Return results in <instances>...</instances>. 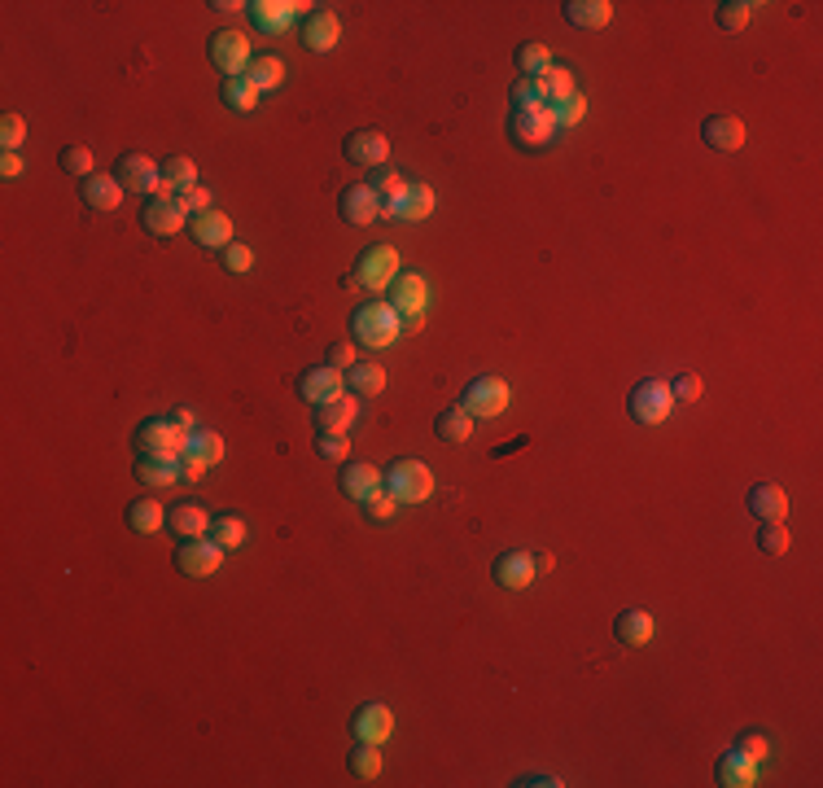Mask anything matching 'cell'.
I'll return each mask as SVG.
<instances>
[{"mask_svg": "<svg viewBox=\"0 0 823 788\" xmlns=\"http://www.w3.org/2000/svg\"><path fill=\"white\" fill-rule=\"evenodd\" d=\"M381 486L394 495V504H425L434 495V473L421 460H394L381 473Z\"/></svg>", "mask_w": 823, "mask_h": 788, "instance_id": "obj_1", "label": "cell"}, {"mask_svg": "<svg viewBox=\"0 0 823 788\" xmlns=\"http://www.w3.org/2000/svg\"><path fill=\"white\" fill-rule=\"evenodd\" d=\"M399 329H403V320L394 316V307H390V303H364V307H355V316H351L355 342L373 346V351L390 346L394 338H399Z\"/></svg>", "mask_w": 823, "mask_h": 788, "instance_id": "obj_2", "label": "cell"}, {"mask_svg": "<svg viewBox=\"0 0 823 788\" xmlns=\"http://www.w3.org/2000/svg\"><path fill=\"white\" fill-rule=\"evenodd\" d=\"M394 276H399V250H394V246H368V250L355 259V268H351V276H346V285L390 289Z\"/></svg>", "mask_w": 823, "mask_h": 788, "instance_id": "obj_3", "label": "cell"}, {"mask_svg": "<svg viewBox=\"0 0 823 788\" xmlns=\"http://www.w3.org/2000/svg\"><path fill=\"white\" fill-rule=\"evenodd\" d=\"M508 399H513V390H508L504 377H473L465 394H460V408H465L473 421H491V416H500L508 408Z\"/></svg>", "mask_w": 823, "mask_h": 788, "instance_id": "obj_4", "label": "cell"}, {"mask_svg": "<svg viewBox=\"0 0 823 788\" xmlns=\"http://www.w3.org/2000/svg\"><path fill=\"white\" fill-rule=\"evenodd\" d=\"M425 303H430V285H425V276H394V285H390V307H394V316L403 320V329H421V311Z\"/></svg>", "mask_w": 823, "mask_h": 788, "instance_id": "obj_5", "label": "cell"}, {"mask_svg": "<svg viewBox=\"0 0 823 788\" xmlns=\"http://www.w3.org/2000/svg\"><path fill=\"white\" fill-rule=\"evenodd\" d=\"M627 408H631V416H635L640 425H662L666 416H670V408H675V394H670L666 381L648 377V381H640V386L631 390Z\"/></svg>", "mask_w": 823, "mask_h": 788, "instance_id": "obj_6", "label": "cell"}, {"mask_svg": "<svg viewBox=\"0 0 823 788\" xmlns=\"http://www.w3.org/2000/svg\"><path fill=\"white\" fill-rule=\"evenodd\" d=\"M184 438L189 430H180L171 416H149L136 425V451H154V456H184Z\"/></svg>", "mask_w": 823, "mask_h": 788, "instance_id": "obj_7", "label": "cell"}, {"mask_svg": "<svg viewBox=\"0 0 823 788\" xmlns=\"http://www.w3.org/2000/svg\"><path fill=\"white\" fill-rule=\"evenodd\" d=\"M206 53H211L215 71H224L228 79H241L250 71L254 53H250V40L241 36V31H215L211 44H206Z\"/></svg>", "mask_w": 823, "mask_h": 788, "instance_id": "obj_8", "label": "cell"}, {"mask_svg": "<svg viewBox=\"0 0 823 788\" xmlns=\"http://www.w3.org/2000/svg\"><path fill=\"white\" fill-rule=\"evenodd\" d=\"M141 224H145V233H149V237H176L180 228L189 224V215H184L180 197L154 193V197H149V202L141 206Z\"/></svg>", "mask_w": 823, "mask_h": 788, "instance_id": "obj_9", "label": "cell"}, {"mask_svg": "<svg viewBox=\"0 0 823 788\" xmlns=\"http://www.w3.org/2000/svg\"><path fill=\"white\" fill-rule=\"evenodd\" d=\"M219 561H224V548H219L211 535L180 539V548H176V570L189 574V578H211L219 570Z\"/></svg>", "mask_w": 823, "mask_h": 788, "instance_id": "obj_10", "label": "cell"}, {"mask_svg": "<svg viewBox=\"0 0 823 788\" xmlns=\"http://www.w3.org/2000/svg\"><path fill=\"white\" fill-rule=\"evenodd\" d=\"M114 180L123 184V189L132 193H162V167L154 158L145 154H119V162H114Z\"/></svg>", "mask_w": 823, "mask_h": 788, "instance_id": "obj_11", "label": "cell"}, {"mask_svg": "<svg viewBox=\"0 0 823 788\" xmlns=\"http://www.w3.org/2000/svg\"><path fill=\"white\" fill-rule=\"evenodd\" d=\"M430 215H434V189L421 180H412L403 197L381 206V219H399V224H416V219H430Z\"/></svg>", "mask_w": 823, "mask_h": 788, "instance_id": "obj_12", "label": "cell"}, {"mask_svg": "<svg viewBox=\"0 0 823 788\" xmlns=\"http://www.w3.org/2000/svg\"><path fill=\"white\" fill-rule=\"evenodd\" d=\"M342 154L346 162H355V167H386V158H390V141H386V132H377V127H364V132H351L342 141Z\"/></svg>", "mask_w": 823, "mask_h": 788, "instance_id": "obj_13", "label": "cell"}, {"mask_svg": "<svg viewBox=\"0 0 823 788\" xmlns=\"http://www.w3.org/2000/svg\"><path fill=\"white\" fill-rule=\"evenodd\" d=\"M298 394L311 403V408H320V403H333L346 394V381H342V368L333 364H320V368H307L303 377H298Z\"/></svg>", "mask_w": 823, "mask_h": 788, "instance_id": "obj_14", "label": "cell"}, {"mask_svg": "<svg viewBox=\"0 0 823 788\" xmlns=\"http://www.w3.org/2000/svg\"><path fill=\"white\" fill-rule=\"evenodd\" d=\"M552 132H556V119H552L548 106L513 110V119H508V136H513L517 145H543Z\"/></svg>", "mask_w": 823, "mask_h": 788, "instance_id": "obj_15", "label": "cell"}, {"mask_svg": "<svg viewBox=\"0 0 823 788\" xmlns=\"http://www.w3.org/2000/svg\"><path fill=\"white\" fill-rule=\"evenodd\" d=\"M701 141H705V149H714V154H736V149L745 145V123H740L736 114H710V119L701 123Z\"/></svg>", "mask_w": 823, "mask_h": 788, "instance_id": "obj_16", "label": "cell"}, {"mask_svg": "<svg viewBox=\"0 0 823 788\" xmlns=\"http://www.w3.org/2000/svg\"><path fill=\"white\" fill-rule=\"evenodd\" d=\"M338 215L355 228L377 224L381 219V197L368 189V184H351V189H342V197H338Z\"/></svg>", "mask_w": 823, "mask_h": 788, "instance_id": "obj_17", "label": "cell"}, {"mask_svg": "<svg viewBox=\"0 0 823 788\" xmlns=\"http://www.w3.org/2000/svg\"><path fill=\"white\" fill-rule=\"evenodd\" d=\"M307 5H298V0H250L246 14L250 22L263 31V36H276V31L289 27V18H298Z\"/></svg>", "mask_w": 823, "mask_h": 788, "instance_id": "obj_18", "label": "cell"}, {"mask_svg": "<svg viewBox=\"0 0 823 788\" xmlns=\"http://www.w3.org/2000/svg\"><path fill=\"white\" fill-rule=\"evenodd\" d=\"M351 732H355V740H368V745H386L390 732H394V714L381 701H368V705H359L355 710Z\"/></svg>", "mask_w": 823, "mask_h": 788, "instance_id": "obj_19", "label": "cell"}, {"mask_svg": "<svg viewBox=\"0 0 823 788\" xmlns=\"http://www.w3.org/2000/svg\"><path fill=\"white\" fill-rule=\"evenodd\" d=\"M491 578L500 583L504 591H526L530 583H535V561H530V552H500L491 565Z\"/></svg>", "mask_w": 823, "mask_h": 788, "instance_id": "obj_20", "label": "cell"}, {"mask_svg": "<svg viewBox=\"0 0 823 788\" xmlns=\"http://www.w3.org/2000/svg\"><path fill=\"white\" fill-rule=\"evenodd\" d=\"M355 412H359V403H355V394L346 390L342 399L311 408V421H316L320 434H346V430H351V421H355Z\"/></svg>", "mask_w": 823, "mask_h": 788, "instance_id": "obj_21", "label": "cell"}, {"mask_svg": "<svg viewBox=\"0 0 823 788\" xmlns=\"http://www.w3.org/2000/svg\"><path fill=\"white\" fill-rule=\"evenodd\" d=\"M189 233H193L197 246H215V250H224V246H233V219H228L224 211L193 215V219H189Z\"/></svg>", "mask_w": 823, "mask_h": 788, "instance_id": "obj_22", "label": "cell"}, {"mask_svg": "<svg viewBox=\"0 0 823 788\" xmlns=\"http://www.w3.org/2000/svg\"><path fill=\"white\" fill-rule=\"evenodd\" d=\"M338 36H342V22H338V14L333 9H316V14H307V22H303V44L311 53H329L333 44H338Z\"/></svg>", "mask_w": 823, "mask_h": 788, "instance_id": "obj_23", "label": "cell"}, {"mask_svg": "<svg viewBox=\"0 0 823 788\" xmlns=\"http://www.w3.org/2000/svg\"><path fill=\"white\" fill-rule=\"evenodd\" d=\"M136 478L145 486H171L180 482V456H154V451H136Z\"/></svg>", "mask_w": 823, "mask_h": 788, "instance_id": "obj_24", "label": "cell"}, {"mask_svg": "<svg viewBox=\"0 0 823 788\" xmlns=\"http://www.w3.org/2000/svg\"><path fill=\"white\" fill-rule=\"evenodd\" d=\"M653 613H644V609H622L618 618H613V635H618V644H627V648H644L648 640H653Z\"/></svg>", "mask_w": 823, "mask_h": 788, "instance_id": "obj_25", "label": "cell"}, {"mask_svg": "<svg viewBox=\"0 0 823 788\" xmlns=\"http://www.w3.org/2000/svg\"><path fill=\"white\" fill-rule=\"evenodd\" d=\"M565 22L578 31H600V27H609V18H613V5L609 0H565Z\"/></svg>", "mask_w": 823, "mask_h": 788, "instance_id": "obj_26", "label": "cell"}, {"mask_svg": "<svg viewBox=\"0 0 823 788\" xmlns=\"http://www.w3.org/2000/svg\"><path fill=\"white\" fill-rule=\"evenodd\" d=\"M714 775H718V784H723V788H749L753 780H758V762L745 758L740 749H727L723 758H718Z\"/></svg>", "mask_w": 823, "mask_h": 788, "instance_id": "obj_27", "label": "cell"}, {"mask_svg": "<svg viewBox=\"0 0 823 788\" xmlns=\"http://www.w3.org/2000/svg\"><path fill=\"white\" fill-rule=\"evenodd\" d=\"M167 530L180 539H202V535H211V517L197 504H176V508H167Z\"/></svg>", "mask_w": 823, "mask_h": 788, "instance_id": "obj_28", "label": "cell"}, {"mask_svg": "<svg viewBox=\"0 0 823 788\" xmlns=\"http://www.w3.org/2000/svg\"><path fill=\"white\" fill-rule=\"evenodd\" d=\"M79 197H84V206H92V211H114L123 202V184L114 176H88L79 184Z\"/></svg>", "mask_w": 823, "mask_h": 788, "instance_id": "obj_29", "label": "cell"}, {"mask_svg": "<svg viewBox=\"0 0 823 788\" xmlns=\"http://www.w3.org/2000/svg\"><path fill=\"white\" fill-rule=\"evenodd\" d=\"M377 491H381L377 465H342V495H346V500L364 504L368 495H377Z\"/></svg>", "mask_w": 823, "mask_h": 788, "instance_id": "obj_30", "label": "cell"}, {"mask_svg": "<svg viewBox=\"0 0 823 788\" xmlns=\"http://www.w3.org/2000/svg\"><path fill=\"white\" fill-rule=\"evenodd\" d=\"M749 508H753V517H758V521H784L788 495L775 482H762V486H753V491H749Z\"/></svg>", "mask_w": 823, "mask_h": 788, "instance_id": "obj_31", "label": "cell"}, {"mask_svg": "<svg viewBox=\"0 0 823 788\" xmlns=\"http://www.w3.org/2000/svg\"><path fill=\"white\" fill-rule=\"evenodd\" d=\"M434 434L443 438V443H469L473 438V416L465 408H443L434 416Z\"/></svg>", "mask_w": 823, "mask_h": 788, "instance_id": "obj_32", "label": "cell"}, {"mask_svg": "<svg viewBox=\"0 0 823 788\" xmlns=\"http://www.w3.org/2000/svg\"><path fill=\"white\" fill-rule=\"evenodd\" d=\"M197 189V167L189 158H167L162 162V193H171V197H180V193H189Z\"/></svg>", "mask_w": 823, "mask_h": 788, "instance_id": "obj_33", "label": "cell"}, {"mask_svg": "<svg viewBox=\"0 0 823 788\" xmlns=\"http://www.w3.org/2000/svg\"><path fill=\"white\" fill-rule=\"evenodd\" d=\"M346 390L351 394H381L386 390V368L364 359V364H351L346 368Z\"/></svg>", "mask_w": 823, "mask_h": 788, "instance_id": "obj_34", "label": "cell"}, {"mask_svg": "<svg viewBox=\"0 0 823 788\" xmlns=\"http://www.w3.org/2000/svg\"><path fill=\"white\" fill-rule=\"evenodd\" d=\"M219 101H224L233 114H250L254 106H259V88H254L246 75H241V79H224V84H219Z\"/></svg>", "mask_w": 823, "mask_h": 788, "instance_id": "obj_35", "label": "cell"}, {"mask_svg": "<svg viewBox=\"0 0 823 788\" xmlns=\"http://www.w3.org/2000/svg\"><path fill=\"white\" fill-rule=\"evenodd\" d=\"M513 62H517V71L521 79H539V75H548L552 71V53H548V44H517V53H513Z\"/></svg>", "mask_w": 823, "mask_h": 788, "instance_id": "obj_36", "label": "cell"}, {"mask_svg": "<svg viewBox=\"0 0 823 788\" xmlns=\"http://www.w3.org/2000/svg\"><path fill=\"white\" fill-rule=\"evenodd\" d=\"M184 456H197V460H206V465H219L224 460V438H219L215 430H189V438H184Z\"/></svg>", "mask_w": 823, "mask_h": 788, "instance_id": "obj_37", "label": "cell"}, {"mask_svg": "<svg viewBox=\"0 0 823 788\" xmlns=\"http://www.w3.org/2000/svg\"><path fill=\"white\" fill-rule=\"evenodd\" d=\"M123 517H127V526H132L136 535H154L162 521H167V513H162V504H158V500H132Z\"/></svg>", "mask_w": 823, "mask_h": 788, "instance_id": "obj_38", "label": "cell"}, {"mask_svg": "<svg viewBox=\"0 0 823 788\" xmlns=\"http://www.w3.org/2000/svg\"><path fill=\"white\" fill-rule=\"evenodd\" d=\"M539 88H543V106H548V110L561 106L565 97H574V92H578V88H574V75L565 71V66H556V62H552L548 75H539Z\"/></svg>", "mask_w": 823, "mask_h": 788, "instance_id": "obj_39", "label": "cell"}, {"mask_svg": "<svg viewBox=\"0 0 823 788\" xmlns=\"http://www.w3.org/2000/svg\"><path fill=\"white\" fill-rule=\"evenodd\" d=\"M246 79H250V84L259 88V92L281 88V79H285V62H281V57H272V53H263V57H254V62H250Z\"/></svg>", "mask_w": 823, "mask_h": 788, "instance_id": "obj_40", "label": "cell"}, {"mask_svg": "<svg viewBox=\"0 0 823 788\" xmlns=\"http://www.w3.org/2000/svg\"><path fill=\"white\" fill-rule=\"evenodd\" d=\"M346 767H351L355 780H377L381 775V749L368 745V740H359V745L346 753Z\"/></svg>", "mask_w": 823, "mask_h": 788, "instance_id": "obj_41", "label": "cell"}, {"mask_svg": "<svg viewBox=\"0 0 823 788\" xmlns=\"http://www.w3.org/2000/svg\"><path fill=\"white\" fill-rule=\"evenodd\" d=\"M364 184H368V189H373V193L381 197V206L394 202V197H403V189H408V180H403L394 167H373V176H368Z\"/></svg>", "mask_w": 823, "mask_h": 788, "instance_id": "obj_42", "label": "cell"}, {"mask_svg": "<svg viewBox=\"0 0 823 788\" xmlns=\"http://www.w3.org/2000/svg\"><path fill=\"white\" fill-rule=\"evenodd\" d=\"M211 539L219 543V548H241L246 543V521L233 517V513H224V517H211Z\"/></svg>", "mask_w": 823, "mask_h": 788, "instance_id": "obj_43", "label": "cell"}, {"mask_svg": "<svg viewBox=\"0 0 823 788\" xmlns=\"http://www.w3.org/2000/svg\"><path fill=\"white\" fill-rule=\"evenodd\" d=\"M753 9H758L753 0H723V5H718V14H714V22L723 31H745L749 18H753Z\"/></svg>", "mask_w": 823, "mask_h": 788, "instance_id": "obj_44", "label": "cell"}, {"mask_svg": "<svg viewBox=\"0 0 823 788\" xmlns=\"http://www.w3.org/2000/svg\"><path fill=\"white\" fill-rule=\"evenodd\" d=\"M57 162H62L66 176H79V180H88V176H92V149H88V145H66Z\"/></svg>", "mask_w": 823, "mask_h": 788, "instance_id": "obj_45", "label": "cell"}, {"mask_svg": "<svg viewBox=\"0 0 823 788\" xmlns=\"http://www.w3.org/2000/svg\"><path fill=\"white\" fill-rule=\"evenodd\" d=\"M758 548L767 552V556H784V552H788V530H784V521H762V526H758Z\"/></svg>", "mask_w": 823, "mask_h": 788, "instance_id": "obj_46", "label": "cell"}, {"mask_svg": "<svg viewBox=\"0 0 823 788\" xmlns=\"http://www.w3.org/2000/svg\"><path fill=\"white\" fill-rule=\"evenodd\" d=\"M316 456L342 465V460L351 456V438H346V434H316Z\"/></svg>", "mask_w": 823, "mask_h": 788, "instance_id": "obj_47", "label": "cell"}, {"mask_svg": "<svg viewBox=\"0 0 823 788\" xmlns=\"http://www.w3.org/2000/svg\"><path fill=\"white\" fill-rule=\"evenodd\" d=\"M22 141H27V123H22V114H5V119H0V149H5V154H18Z\"/></svg>", "mask_w": 823, "mask_h": 788, "instance_id": "obj_48", "label": "cell"}, {"mask_svg": "<svg viewBox=\"0 0 823 788\" xmlns=\"http://www.w3.org/2000/svg\"><path fill=\"white\" fill-rule=\"evenodd\" d=\"M583 114H587V97H565L561 106H552V119H556V127H578L583 123Z\"/></svg>", "mask_w": 823, "mask_h": 788, "instance_id": "obj_49", "label": "cell"}, {"mask_svg": "<svg viewBox=\"0 0 823 788\" xmlns=\"http://www.w3.org/2000/svg\"><path fill=\"white\" fill-rule=\"evenodd\" d=\"M530 106H543L539 79H517L513 84V110H530Z\"/></svg>", "mask_w": 823, "mask_h": 788, "instance_id": "obj_50", "label": "cell"}, {"mask_svg": "<svg viewBox=\"0 0 823 788\" xmlns=\"http://www.w3.org/2000/svg\"><path fill=\"white\" fill-rule=\"evenodd\" d=\"M219 259H224V268H228V272H250V268H254V250H250V246H241V241L224 246V254H219Z\"/></svg>", "mask_w": 823, "mask_h": 788, "instance_id": "obj_51", "label": "cell"}, {"mask_svg": "<svg viewBox=\"0 0 823 788\" xmlns=\"http://www.w3.org/2000/svg\"><path fill=\"white\" fill-rule=\"evenodd\" d=\"M180 206H184V215H206V211H215V206H211V189H202V184H197V189H189V193H180Z\"/></svg>", "mask_w": 823, "mask_h": 788, "instance_id": "obj_52", "label": "cell"}, {"mask_svg": "<svg viewBox=\"0 0 823 788\" xmlns=\"http://www.w3.org/2000/svg\"><path fill=\"white\" fill-rule=\"evenodd\" d=\"M364 513H368V521H386L394 513V495L381 486L377 495H368V500H364Z\"/></svg>", "mask_w": 823, "mask_h": 788, "instance_id": "obj_53", "label": "cell"}, {"mask_svg": "<svg viewBox=\"0 0 823 788\" xmlns=\"http://www.w3.org/2000/svg\"><path fill=\"white\" fill-rule=\"evenodd\" d=\"M736 749L740 753H745V758H753V762H762V758H767V736H758V732H745V736H740L736 740Z\"/></svg>", "mask_w": 823, "mask_h": 788, "instance_id": "obj_54", "label": "cell"}, {"mask_svg": "<svg viewBox=\"0 0 823 788\" xmlns=\"http://www.w3.org/2000/svg\"><path fill=\"white\" fill-rule=\"evenodd\" d=\"M701 377L697 373H683L679 381H675V386H670V394H675V399H688V403H697L701 399Z\"/></svg>", "mask_w": 823, "mask_h": 788, "instance_id": "obj_55", "label": "cell"}, {"mask_svg": "<svg viewBox=\"0 0 823 788\" xmlns=\"http://www.w3.org/2000/svg\"><path fill=\"white\" fill-rule=\"evenodd\" d=\"M211 469L206 460H197V456H180V482H202V473Z\"/></svg>", "mask_w": 823, "mask_h": 788, "instance_id": "obj_56", "label": "cell"}, {"mask_svg": "<svg viewBox=\"0 0 823 788\" xmlns=\"http://www.w3.org/2000/svg\"><path fill=\"white\" fill-rule=\"evenodd\" d=\"M329 364L333 368H351L355 364V346L351 342H333L329 346Z\"/></svg>", "mask_w": 823, "mask_h": 788, "instance_id": "obj_57", "label": "cell"}, {"mask_svg": "<svg viewBox=\"0 0 823 788\" xmlns=\"http://www.w3.org/2000/svg\"><path fill=\"white\" fill-rule=\"evenodd\" d=\"M0 176H5V180L22 176V158H18V154H5V158H0Z\"/></svg>", "mask_w": 823, "mask_h": 788, "instance_id": "obj_58", "label": "cell"}, {"mask_svg": "<svg viewBox=\"0 0 823 788\" xmlns=\"http://www.w3.org/2000/svg\"><path fill=\"white\" fill-rule=\"evenodd\" d=\"M171 421H176L180 430H197V421H193V412H189V408H176V412H171Z\"/></svg>", "mask_w": 823, "mask_h": 788, "instance_id": "obj_59", "label": "cell"}, {"mask_svg": "<svg viewBox=\"0 0 823 788\" xmlns=\"http://www.w3.org/2000/svg\"><path fill=\"white\" fill-rule=\"evenodd\" d=\"M530 561H535V574L552 570V556H548V552H530Z\"/></svg>", "mask_w": 823, "mask_h": 788, "instance_id": "obj_60", "label": "cell"}]
</instances>
